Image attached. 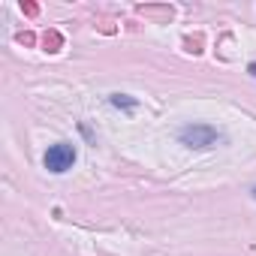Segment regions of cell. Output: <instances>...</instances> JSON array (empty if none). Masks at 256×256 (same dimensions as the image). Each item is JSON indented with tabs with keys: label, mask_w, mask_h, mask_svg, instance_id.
<instances>
[{
	"label": "cell",
	"mask_w": 256,
	"mask_h": 256,
	"mask_svg": "<svg viewBox=\"0 0 256 256\" xmlns=\"http://www.w3.org/2000/svg\"><path fill=\"white\" fill-rule=\"evenodd\" d=\"M220 139H223L220 130H217V126H211V124H187V126H181V130H178V142L184 148H190V151H208Z\"/></svg>",
	"instance_id": "1"
},
{
	"label": "cell",
	"mask_w": 256,
	"mask_h": 256,
	"mask_svg": "<svg viewBox=\"0 0 256 256\" xmlns=\"http://www.w3.org/2000/svg\"><path fill=\"white\" fill-rule=\"evenodd\" d=\"M76 157L78 154H76V148L70 142H54V145H48V151L42 157V166L52 175H64V172H70L76 166Z\"/></svg>",
	"instance_id": "2"
},
{
	"label": "cell",
	"mask_w": 256,
	"mask_h": 256,
	"mask_svg": "<svg viewBox=\"0 0 256 256\" xmlns=\"http://www.w3.org/2000/svg\"><path fill=\"white\" fill-rule=\"evenodd\" d=\"M108 102H112L114 108H136V106H139V100H136V96H130V94H112V96H108Z\"/></svg>",
	"instance_id": "3"
},
{
	"label": "cell",
	"mask_w": 256,
	"mask_h": 256,
	"mask_svg": "<svg viewBox=\"0 0 256 256\" xmlns=\"http://www.w3.org/2000/svg\"><path fill=\"white\" fill-rule=\"evenodd\" d=\"M247 70H250V76H256V64H250V66H247Z\"/></svg>",
	"instance_id": "4"
},
{
	"label": "cell",
	"mask_w": 256,
	"mask_h": 256,
	"mask_svg": "<svg viewBox=\"0 0 256 256\" xmlns=\"http://www.w3.org/2000/svg\"><path fill=\"white\" fill-rule=\"evenodd\" d=\"M250 196H253V199H256V187H253V190H250Z\"/></svg>",
	"instance_id": "5"
}]
</instances>
